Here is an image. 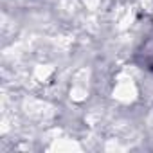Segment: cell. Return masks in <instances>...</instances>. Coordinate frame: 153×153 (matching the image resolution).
Returning <instances> with one entry per match:
<instances>
[{
  "instance_id": "cell-1",
  "label": "cell",
  "mask_w": 153,
  "mask_h": 153,
  "mask_svg": "<svg viewBox=\"0 0 153 153\" xmlns=\"http://www.w3.org/2000/svg\"><path fill=\"white\" fill-rule=\"evenodd\" d=\"M139 54L144 56L142 65H151V68H153V40H149V42L142 47V51H140Z\"/></svg>"
}]
</instances>
